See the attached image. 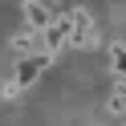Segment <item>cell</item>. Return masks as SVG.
I'll return each instance as SVG.
<instances>
[{
	"label": "cell",
	"mask_w": 126,
	"mask_h": 126,
	"mask_svg": "<svg viewBox=\"0 0 126 126\" xmlns=\"http://www.w3.org/2000/svg\"><path fill=\"white\" fill-rule=\"evenodd\" d=\"M53 61H57V57H53V53H45V49L25 53V57H20V65H16V77H12V81H16V90H29L37 77H45Z\"/></svg>",
	"instance_id": "obj_1"
},
{
	"label": "cell",
	"mask_w": 126,
	"mask_h": 126,
	"mask_svg": "<svg viewBox=\"0 0 126 126\" xmlns=\"http://www.w3.org/2000/svg\"><path fill=\"white\" fill-rule=\"evenodd\" d=\"M69 45L73 49H94L98 45V29H94V16L85 8L69 12Z\"/></svg>",
	"instance_id": "obj_2"
},
{
	"label": "cell",
	"mask_w": 126,
	"mask_h": 126,
	"mask_svg": "<svg viewBox=\"0 0 126 126\" xmlns=\"http://www.w3.org/2000/svg\"><path fill=\"white\" fill-rule=\"evenodd\" d=\"M57 16V12L45 4V0H25V29H33V33H41V29H49V20Z\"/></svg>",
	"instance_id": "obj_3"
},
{
	"label": "cell",
	"mask_w": 126,
	"mask_h": 126,
	"mask_svg": "<svg viewBox=\"0 0 126 126\" xmlns=\"http://www.w3.org/2000/svg\"><path fill=\"white\" fill-rule=\"evenodd\" d=\"M110 69L114 77H126V45H110Z\"/></svg>",
	"instance_id": "obj_4"
}]
</instances>
